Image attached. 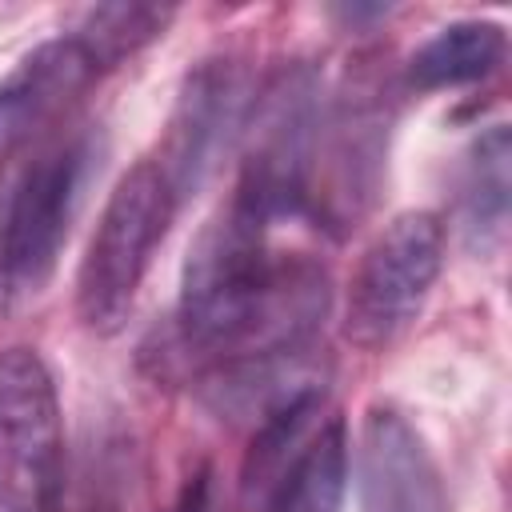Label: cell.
<instances>
[{
    "instance_id": "cell-11",
    "label": "cell",
    "mask_w": 512,
    "mask_h": 512,
    "mask_svg": "<svg viewBox=\"0 0 512 512\" xmlns=\"http://www.w3.org/2000/svg\"><path fill=\"white\" fill-rule=\"evenodd\" d=\"M508 164H512V136L504 124H492L468 144L456 172V224L464 244L480 256H492L508 232V196H512Z\"/></svg>"
},
{
    "instance_id": "cell-5",
    "label": "cell",
    "mask_w": 512,
    "mask_h": 512,
    "mask_svg": "<svg viewBox=\"0 0 512 512\" xmlns=\"http://www.w3.org/2000/svg\"><path fill=\"white\" fill-rule=\"evenodd\" d=\"M444 264V224L436 212H400L364 248L344 304V336L356 348H388L420 316Z\"/></svg>"
},
{
    "instance_id": "cell-9",
    "label": "cell",
    "mask_w": 512,
    "mask_h": 512,
    "mask_svg": "<svg viewBox=\"0 0 512 512\" xmlns=\"http://www.w3.org/2000/svg\"><path fill=\"white\" fill-rule=\"evenodd\" d=\"M96 76L100 68L76 36H56L32 48L0 80V160L56 132Z\"/></svg>"
},
{
    "instance_id": "cell-13",
    "label": "cell",
    "mask_w": 512,
    "mask_h": 512,
    "mask_svg": "<svg viewBox=\"0 0 512 512\" xmlns=\"http://www.w3.org/2000/svg\"><path fill=\"white\" fill-rule=\"evenodd\" d=\"M348 492V428L328 416L268 496V512H340Z\"/></svg>"
},
{
    "instance_id": "cell-6",
    "label": "cell",
    "mask_w": 512,
    "mask_h": 512,
    "mask_svg": "<svg viewBox=\"0 0 512 512\" xmlns=\"http://www.w3.org/2000/svg\"><path fill=\"white\" fill-rule=\"evenodd\" d=\"M64 480V424L48 364L0 352V512H52Z\"/></svg>"
},
{
    "instance_id": "cell-8",
    "label": "cell",
    "mask_w": 512,
    "mask_h": 512,
    "mask_svg": "<svg viewBox=\"0 0 512 512\" xmlns=\"http://www.w3.org/2000/svg\"><path fill=\"white\" fill-rule=\"evenodd\" d=\"M384 152L388 112L376 100V92H348L332 108L324 104L304 208H312L332 232L352 228L380 192Z\"/></svg>"
},
{
    "instance_id": "cell-7",
    "label": "cell",
    "mask_w": 512,
    "mask_h": 512,
    "mask_svg": "<svg viewBox=\"0 0 512 512\" xmlns=\"http://www.w3.org/2000/svg\"><path fill=\"white\" fill-rule=\"evenodd\" d=\"M252 100V72L236 56H208L184 76L160 140V156L152 160L168 180L176 204L196 196L212 180L220 160L244 136Z\"/></svg>"
},
{
    "instance_id": "cell-3",
    "label": "cell",
    "mask_w": 512,
    "mask_h": 512,
    "mask_svg": "<svg viewBox=\"0 0 512 512\" xmlns=\"http://www.w3.org/2000/svg\"><path fill=\"white\" fill-rule=\"evenodd\" d=\"M172 216L176 196L152 160H140L120 176L76 272V312L88 332L112 336L124 328Z\"/></svg>"
},
{
    "instance_id": "cell-2",
    "label": "cell",
    "mask_w": 512,
    "mask_h": 512,
    "mask_svg": "<svg viewBox=\"0 0 512 512\" xmlns=\"http://www.w3.org/2000/svg\"><path fill=\"white\" fill-rule=\"evenodd\" d=\"M104 160L96 128H56L4 160L0 172V308L44 292Z\"/></svg>"
},
{
    "instance_id": "cell-10",
    "label": "cell",
    "mask_w": 512,
    "mask_h": 512,
    "mask_svg": "<svg viewBox=\"0 0 512 512\" xmlns=\"http://www.w3.org/2000/svg\"><path fill=\"white\" fill-rule=\"evenodd\" d=\"M364 512H448V492L424 436L396 412L372 408L360 428Z\"/></svg>"
},
{
    "instance_id": "cell-4",
    "label": "cell",
    "mask_w": 512,
    "mask_h": 512,
    "mask_svg": "<svg viewBox=\"0 0 512 512\" xmlns=\"http://www.w3.org/2000/svg\"><path fill=\"white\" fill-rule=\"evenodd\" d=\"M324 116V84L312 64H284L252 100L236 204L272 224L308 204V176Z\"/></svg>"
},
{
    "instance_id": "cell-1",
    "label": "cell",
    "mask_w": 512,
    "mask_h": 512,
    "mask_svg": "<svg viewBox=\"0 0 512 512\" xmlns=\"http://www.w3.org/2000/svg\"><path fill=\"white\" fill-rule=\"evenodd\" d=\"M328 304V272L304 252L272 256L268 224L232 200L192 240L176 324L152 356L204 376L228 360L312 348Z\"/></svg>"
},
{
    "instance_id": "cell-16",
    "label": "cell",
    "mask_w": 512,
    "mask_h": 512,
    "mask_svg": "<svg viewBox=\"0 0 512 512\" xmlns=\"http://www.w3.org/2000/svg\"><path fill=\"white\" fill-rule=\"evenodd\" d=\"M336 16L356 24V20H380V16H388V8L384 4H352V8H336Z\"/></svg>"
},
{
    "instance_id": "cell-14",
    "label": "cell",
    "mask_w": 512,
    "mask_h": 512,
    "mask_svg": "<svg viewBox=\"0 0 512 512\" xmlns=\"http://www.w3.org/2000/svg\"><path fill=\"white\" fill-rule=\"evenodd\" d=\"M176 16L172 4H96L80 16L76 24V40L88 48V56L96 60V68H116L124 56L140 52L144 44H152L156 36H164L168 20Z\"/></svg>"
},
{
    "instance_id": "cell-15",
    "label": "cell",
    "mask_w": 512,
    "mask_h": 512,
    "mask_svg": "<svg viewBox=\"0 0 512 512\" xmlns=\"http://www.w3.org/2000/svg\"><path fill=\"white\" fill-rule=\"evenodd\" d=\"M172 512H220V500H216V476H212V468H200L188 484H184V492H180V500H176V508Z\"/></svg>"
},
{
    "instance_id": "cell-12",
    "label": "cell",
    "mask_w": 512,
    "mask_h": 512,
    "mask_svg": "<svg viewBox=\"0 0 512 512\" xmlns=\"http://www.w3.org/2000/svg\"><path fill=\"white\" fill-rule=\"evenodd\" d=\"M508 36L492 20H452L408 56V84L420 92L484 80L504 60Z\"/></svg>"
}]
</instances>
